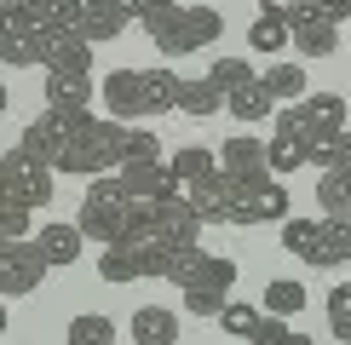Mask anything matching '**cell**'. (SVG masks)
Returning a JSON list of instances; mask_svg holds the SVG:
<instances>
[{
	"instance_id": "cell-1",
	"label": "cell",
	"mask_w": 351,
	"mask_h": 345,
	"mask_svg": "<svg viewBox=\"0 0 351 345\" xmlns=\"http://www.w3.org/2000/svg\"><path fill=\"white\" fill-rule=\"evenodd\" d=\"M179 81L173 69H110L98 81V104L115 121H156V115L179 110Z\"/></svg>"
},
{
	"instance_id": "cell-38",
	"label": "cell",
	"mask_w": 351,
	"mask_h": 345,
	"mask_svg": "<svg viewBox=\"0 0 351 345\" xmlns=\"http://www.w3.org/2000/svg\"><path fill=\"white\" fill-rule=\"evenodd\" d=\"M294 6L300 0H259V12H265V18H282V23H294Z\"/></svg>"
},
{
	"instance_id": "cell-14",
	"label": "cell",
	"mask_w": 351,
	"mask_h": 345,
	"mask_svg": "<svg viewBox=\"0 0 351 345\" xmlns=\"http://www.w3.org/2000/svg\"><path fill=\"white\" fill-rule=\"evenodd\" d=\"M219 328L230 340H247V345H282L288 340V316H271L265 305H225Z\"/></svg>"
},
{
	"instance_id": "cell-18",
	"label": "cell",
	"mask_w": 351,
	"mask_h": 345,
	"mask_svg": "<svg viewBox=\"0 0 351 345\" xmlns=\"http://www.w3.org/2000/svg\"><path fill=\"white\" fill-rule=\"evenodd\" d=\"M225 110H230V121L254 127V121H265V115L276 110V98L265 92V81H259V75H247L242 86H230V92H225Z\"/></svg>"
},
{
	"instance_id": "cell-15",
	"label": "cell",
	"mask_w": 351,
	"mask_h": 345,
	"mask_svg": "<svg viewBox=\"0 0 351 345\" xmlns=\"http://www.w3.org/2000/svg\"><path fill=\"white\" fill-rule=\"evenodd\" d=\"M115 184H121L127 201H167V196H184L179 172L167 162H138V167H115Z\"/></svg>"
},
{
	"instance_id": "cell-33",
	"label": "cell",
	"mask_w": 351,
	"mask_h": 345,
	"mask_svg": "<svg viewBox=\"0 0 351 345\" xmlns=\"http://www.w3.org/2000/svg\"><path fill=\"white\" fill-rule=\"evenodd\" d=\"M328 328H334V340L351 345V282H340L328 294Z\"/></svg>"
},
{
	"instance_id": "cell-3",
	"label": "cell",
	"mask_w": 351,
	"mask_h": 345,
	"mask_svg": "<svg viewBox=\"0 0 351 345\" xmlns=\"http://www.w3.org/2000/svg\"><path fill=\"white\" fill-rule=\"evenodd\" d=\"M121 144H127V121H115V115H86L81 133L69 138L58 172H75V179H104V172L121 167Z\"/></svg>"
},
{
	"instance_id": "cell-17",
	"label": "cell",
	"mask_w": 351,
	"mask_h": 345,
	"mask_svg": "<svg viewBox=\"0 0 351 345\" xmlns=\"http://www.w3.org/2000/svg\"><path fill=\"white\" fill-rule=\"evenodd\" d=\"M35 248L47 253V265H75L81 248H86V230L75 219H47V225L35 230Z\"/></svg>"
},
{
	"instance_id": "cell-25",
	"label": "cell",
	"mask_w": 351,
	"mask_h": 345,
	"mask_svg": "<svg viewBox=\"0 0 351 345\" xmlns=\"http://www.w3.org/2000/svg\"><path fill=\"white\" fill-rule=\"evenodd\" d=\"M64 345H115V322L104 311H75L64 328Z\"/></svg>"
},
{
	"instance_id": "cell-39",
	"label": "cell",
	"mask_w": 351,
	"mask_h": 345,
	"mask_svg": "<svg viewBox=\"0 0 351 345\" xmlns=\"http://www.w3.org/2000/svg\"><path fill=\"white\" fill-rule=\"evenodd\" d=\"M162 6H179V0H133V12L144 18V12H162Z\"/></svg>"
},
{
	"instance_id": "cell-13",
	"label": "cell",
	"mask_w": 351,
	"mask_h": 345,
	"mask_svg": "<svg viewBox=\"0 0 351 345\" xmlns=\"http://www.w3.org/2000/svg\"><path fill=\"white\" fill-rule=\"evenodd\" d=\"M184 201L196 207V219H202V225H247V213H242V190L225 179V172H213V179H202V184H184Z\"/></svg>"
},
{
	"instance_id": "cell-28",
	"label": "cell",
	"mask_w": 351,
	"mask_h": 345,
	"mask_svg": "<svg viewBox=\"0 0 351 345\" xmlns=\"http://www.w3.org/2000/svg\"><path fill=\"white\" fill-rule=\"evenodd\" d=\"M173 172H179V184H202L219 172V150H202V144H184V150H173Z\"/></svg>"
},
{
	"instance_id": "cell-26",
	"label": "cell",
	"mask_w": 351,
	"mask_h": 345,
	"mask_svg": "<svg viewBox=\"0 0 351 345\" xmlns=\"http://www.w3.org/2000/svg\"><path fill=\"white\" fill-rule=\"evenodd\" d=\"M317 207H323V219L351 213V172H340V167L317 172Z\"/></svg>"
},
{
	"instance_id": "cell-36",
	"label": "cell",
	"mask_w": 351,
	"mask_h": 345,
	"mask_svg": "<svg viewBox=\"0 0 351 345\" xmlns=\"http://www.w3.org/2000/svg\"><path fill=\"white\" fill-rule=\"evenodd\" d=\"M230 305V294H219V288H190L184 294V311H196V316H213L219 322V311Z\"/></svg>"
},
{
	"instance_id": "cell-8",
	"label": "cell",
	"mask_w": 351,
	"mask_h": 345,
	"mask_svg": "<svg viewBox=\"0 0 351 345\" xmlns=\"http://www.w3.org/2000/svg\"><path fill=\"white\" fill-rule=\"evenodd\" d=\"M167 282L179 288V294H190V288H219V294H230V288H237V259L202 253V242H196V248H179V253H173Z\"/></svg>"
},
{
	"instance_id": "cell-6",
	"label": "cell",
	"mask_w": 351,
	"mask_h": 345,
	"mask_svg": "<svg viewBox=\"0 0 351 345\" xmlns=\"http://www.w3.org/2000/svg\"><path fill=\"white\" fill-rule=\"evenodd\" d=\"M40 23L23 0H0V64L6 69H40Z\"/></svg>"
},
{
	"instance_id": "cell-40",
	"label": "cell",
	"mask_w": 351,
	"mask_h": 345,
	"mask_svg": "<svg viewBox=\"0 0 351 345\" xmlns=\"http://www.w3.org/2000/svg\"><path fill=\"white\" fill-rule=\"evenodd\" d=\"M282 345H317V340L305 334V328H288V340H282Z\"/></svg>"
},
{
	"instance_id": "cell-30",
	"label": "cell",
	"mask_w": 351,
	"mask_h": 345,
	"mask_svg": "<svg viewBox=\"0 0 351 345\" xmlns=\"http://www.w3.org/2000/svg\"><path fill=\"white\" fill-rule=\"evenodd\" d=\"M138 162H162V144H156V133H150V127H127L121 167H138Z\"/></svg>"
},
{
	"instance_id": "cell-23",
	"label": "cell",
	"mask_w": 351,
	"mask_h": 345,
	"mask_svg": "<svg viewBox=\"0 0 351 345\" xmlns=\"http://www.w3.org/2000/svg\"><path fill=\"white\" fill-rule=\"evenodd\" d=\"M259 81H265V92L276 98V104H300V98L311 92V75H305L300 64H271Z\"/></svg>"
},
{
	"instance_id": "cell-34",
	"label": "cell",
	"mask_w": 351,
	"mask_h": 345,
	"mask_svg": "<svg viewBox=\"0 0 351 345\" xmlns=\"http://www.w3.org/2000/svg\"><path fill=\"white\" fill-rule=\"evenodd\" d=\"M323 236H328L334 265H351V213H340V219H323Z\"/></svg>"
},
{
	"instance_id": "cell-7",
	"label": "cell",
	"mask_w": 351,
	"mask_h": 345,
	"mask_svg": "<svg viewBox=\"0 0 351 345\" xmlns=\"http://www.w3.org/2000/svg\"><path fill=\"white\" fill-rule=\"evenodd\" d=\"M276 121H294L305 138H340V133H351V98H340V92H305L300 104H288Z\"/></svg>"
},
{
	"instance_id": "cell-37",
	"label": "cell",
	"mask_w": 351,
	"mask_h": 345,
	"mask_svg": "<svg viewBox=\"0 0 351 345\" xmlns=\"http://www.w3.org/2000/svg\"><path fill=\"white\" fill-rule=\"evenodd\" d=\"M29 12H35L40 23H64V12H69V0H23Z\"/></svg>"
},
{
	"instance_id": "cell-43",
	"label": "cell",
	"mask_w": 351,
	"mask_h": 345,
	"mask_svg": "<svg viewBox=\"0 0 351 345\" xmlns=\"http://www.w3.org/2000/svg\"><path fill=\"white\" fill-rule=\"evenodd\" d=\"M6 104H12V98H6V86H0V115H6Z\"/></svg>"
},
{
	"instance_id": "cell-20",
	"label": "cell",
	"mask_w": 351,
	"mask_h": 345,
	"mask_svg": "<svg viewBox=\"0 0 351 345\" xmlns=\"http://www.w3.org/2000/svg\"><path fill=\"white\" fill-rule=\"evenodd\" d=\"M133 345H179V311L138 305L133 311Z\"/></svg>"
},
{
	"instance_id": "cell-32",
	"label": "cell",
	"mask_w": 351,
	"mask_h": 345,
	"mask_svg": "<svg viewBox=\"0 0 351 345\" xmlns=\"http://www.w3.org/2000/svg\"><path fill=\"white\" fill-rule=\"evenodd\" d=\"M288 35H294V29H288L282 18H265V12H259V23H254V29H247L254 52H282V47H288Z\"/></svg>"
},
{
	"instance_id": "cell-4",
	"label": "cell",
	"mask_w": 351,
	"mask_h": 345,
	"mask_svg": "<svg viewBox=\"0 0 351 345\" xmlns=\"http://www.w3.org/2000/svg\"><path fill=\"white\" fill-rule=\"evenodd\" d=\"M75 225L86 230V242H98V248H110V242L127 236V225H133V201L121 196L115 172H104V179H86V196H81Z\"/></svg>"
},
{
	"instance_id": "cell-22",
	"label": "cell",
	"mask_w": 351,
	"mask_h": 345,
	"mask_svg": "<svg viewBox=\"0 0 351 345\" xmlns=\"http://www.w3.org/2000/svg\"><path fill=\"white\" fill-rule=\"evenodd\" d=\"M242 213H247V225H265V219H288V213H294V201H288L282 179H271V184H259V190L242 196Z\"/></svg>"
},
{
	"instance_id": "cell-35",
	"label": "cell",
	"mask_w": 351,
	"mask_h": 345,
	"mask_svg": "<svg viewBox=\"0 0 351 345\" xmlns=\"http://www.w3.org/2000/svg\"><path fill=\"white\" fill-rule=\"evenodd\" d=\"M247 75H254V69H247V58H219V64L208 69V81L219 86V92H230V86H242Z\"/></svg>"
},
{
	"instance_id": "cell-41",
	"label": "cell",
	"mask_w": 351,
	"mask_h": 345,
	"mask_svg": "<svg viewBox=\"0 0 351 345\" xmlns=\"http://www.w3.org/2000/svg\"><path fill=\"white\" fill-rule=\"evenodd\" d=\"M340 172H351V133L340 138Z\"/></svg>"
},
{
	"instance_id": "cell-19",
	"label": "cell",
	"mask_w": 351,
	"mask_h": 345,
	"mask_svg": "<svg viewBox=\"0 0 351 345\" xmlns=\"http://www.w3.org/2000/svg\"><path fill=\"white\" fill-rule=\"evenodd\" d=\"M300 167H311V138H305L294 121H276V133H271V172H300Z\"/></svg>"
},
{
	"instance_id": "cell-12",
	"label": "cell",
	"mask_w": 351,
	"mask_h": 345,
	"mask_svg": "<svg viewBox=\"0 0 351 345\" xmlns=\"http://www.w3.org/2000/svg\"><path fill=\"white\" fill-rule=\"evenodd\" d=\"M40 69L47 75H93V40H81L69 23L40 29Z\"/></svg>"
},
{
	"instance_id": "cell-29",
	"label": "cell",
	"mask_w": 351,
	"mask_h": 345,
	"mask_svg": "<svg viewBox=\"0 0 351 345\" xmlns=\"http://www.w3.org/2000/svg\"><path fill=\"white\" fill-rule=\"evenodd\" d=\"M265 311H271V316H294V311H305V282L276 277V282L265 288Z\"/></svg>"
},
{
	"instance_id": "cell-42",
	"label": "cell",
	"mask_w": 351,
	"mask_h": 345,
	"mask_svg": "<svg viewBox=\"0 0 351 345\" xmlns=\"http://www.w3.org/2000/svg\"><path fill=\"white\" fill-rule=\"evenodd\" d=\"M6 322H12V311H6V299H0V334H6Z\"/></svg>"
},
{
	"instance_id": "cell-16",
	"label": "cell",
	"mask_w": 351,
	"mask_h": 345,
	"mask_svg": "<svg viewBox=\"0 0 351 345\" xmlns=\"http://www.w3.org/2000/svg\"><path fill=\"white\" fill-rule=\"evenodd\" d=\"M282 248L311 270H334V253H328V236H323V219H282Z\"/></svg>"
},
{
	"instance_id": "cell-9",
	"label": "cell",
	"mask_w": 351,
	"mask_h": 345,
	"mask_svg": "<svg viewBox=\"0 0 351 345\" xmlns=\"http://www.w3.org/2000/svg\"><path fill=\"white\" fill-rule=\"evenodd\" d=\"M0 179H6V190L18 196L29 213L52 207V190H58L52 167H47V162H35V155H29V150H18V144H12V150L0 155Z\"/></svg>"
},
{
	"instance_id": "cell-21",
	"label": "cell",
	"mask_w": 351,
	"mask_h": 345,
	"mask_svg": "<svg viewBox=\"0 0 351 345\" xmlns=\"http://www.w3.org/2000/svg\"><path fill=\"white\" fill-rule=\"evenodd\" d=\"M98 81L93 75H47V110H93Z\"/></svg>"
},
{
	"instance_id": "cell-5",
	"label": "cell",
	"mask_w": 351,
	"mask_h": 345,
	"mask_svg": "<svg viewBox=\"0 0 351 345\" xmlns=\"http://www.w3.org/2000/svg\"><path fill=\"white\" fill-rule=\"evenodd\" d=\"M86 115H93V110H40L35 121H29L23 133H18V150H29L35 162H47V167L58 172V162H64L69 138L81 133V121H86Z\"/></svg>"
},
{
	"instance_id": "cell-10",
	"label": "cell",
	"mask_w": 351,
	"mask_h": 345,
	"mask_svg": "<svg viewBox=\"0 0 351 345\" xmlns=\"http://www.w3.org/2000/svg\"><path fill=\"white\" fill-rule=\"evenodd\" d=\"M219 172H225L242 196L259 190V184H271L276 179V172H271V144L265 138H247V133L225 138V144H219Z\"/></svg>"
},
{
	"instance_id": "cell-24",
	"label": "cell",
	"mask_w": 351,
	"mask_h": 345,
	"mask_svg": "<svg viewBox=\"0 0 351 345\" xmlns=\"http://www.w3.org/2000/svg\"><path fill=\"white\" fill-rule=\"evenodd\" d=\"M294 29V52H305V58H334L340 52V23H288Z\"/></svg>"
},
{
	"instance_id": "cell-2",
	"label": "cell",
	"mask_w": 351,
	"mask_h": 345,
	"mask_svg": "<svg viewBox=\"0 0 351 345\" xmlns=\"http://www.w3.org/2000/svg\"><path fill=\"white\" fill-rule=\"evenodd\" d=\"M138 29L156 40L167 58H190V52H202V47H213L219 35H225V18H219L213 6H162V12H144Z\"/></svg>"
},
{
	"instance_id": "cell-11",
	"label": "cell",
	"mask_w": 351,
	"mask_h": 345,
	"mask_svg": "<svg viewBox=\"0 0 351 345\" xmlns=\"http://www.w3.org/2000/svg\"><path fill=\"white\" fill-rule=\"evenodd\" d=\"M64 23L75 29L81 40H115V35H127V23H138V12H133V0H69V12H64Z\"/></svg>"
},
{
	"instance_id": "cell-27",
	"label": "cell",
	"mask_w": 351,
	"mask_h": 345,
	"mask_svg": "<svg viewBox=\"0 0 351 345\" xmlns=\"http://www.w3.org/2000/svg\"><path fill=\"white\" fill-rule=\"evenodd\" d=\"M179 110L184 115H196V121H208V115H219L225 110V92L202 75V81H179Z\"/></svg>"
},
{
	"instance_id": "cell-31",
	"label": "cell",
	"mask_w": 351,
	"mask_h": 345,
	"mask_svg": "<svg viewBox=\"0 0 351 345\" xmlns=\"http://www.w3.org/2000/svg\"><path fill=\"white\" fill-rule=\"evenodd\" d=\"M351 18V0H300L294 23H346Z\"/></svg>"
}]
</instances>
